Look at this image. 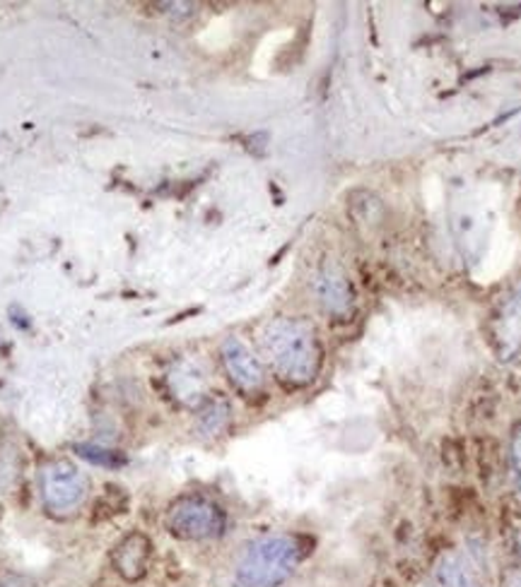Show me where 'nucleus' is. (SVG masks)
I'll return each mask as SVG.
<instances>
[{
	"label": "nucleus",
	"instance_id": "obj_6",
	"mask_svg": "<svg viewBox=\"0 0 521 587\" xmlns=\"http://www.w3.org/2000/svg\"><path fill=\"white\" fill-rule=\"evenodd\" d=\"M220 364L229 384L235 386L246 398H256L266 390V366L254 349L246 345L242 337L229 335L220 342Z\"/></svg>",
	"mask_w": 521,
	"mask_h": 587
},
{
	"label": "nucleus",
	"instance_id": "obj_14",
	"mask_svg": "<svg viewBox=\"0 0 521 587\" xmlns=\"http://www.w3.org/2000/svg\"><path fill=\"white\" fill-rule=\"evenodd\" d=\"M502 587H521V574H519V570H510V574L502 578Z\"/></svg>",
	"mask_w": 521,
	"mask_h": 587
},
{
	"label": "nucleus",
	"instance_id": "obj_7",
	"mask_svg": "<svg viewBox=\"0 0 521 587\" xmlns=\"http://www.w3.org/2000/svg\"><path fill=\"white\" fill-rule=\"evenodd\" d=\"M167 390L181 407L198 409L210 398V371L198 357H179L165 374Z\"/></svg>",
	"mask_w": 521,
	"mask_h": 587
},
{
	"label": "nucleus",
	"instance_id": "obj_4",
	"mask_svg": "<svg viewBox=\"0 0 521 587\" xmlns=\"http://www.w3.org/2000/svg\"><path fill=\"white\" fill-rule=\"evenodd\" d=\"M39 489L43 508L56 518H68L85 506L87 496H90V481L70 460H51L41 467Z\"/></svg>",
	"mask_w": 521,
	"mask_h": 587
},
{
	"label": "nucleus",
	"instance_id": "obj_13",
	"mask_svg": "<svg viewBox=\"0 0 521 587\" xmlns=\"http://www.w3.org/2000/svg\"><path fill=\"white\" fill-rule=\"evenodd\" d=\"M510 462H512V475L517 487L521 489V427L514 429L512 440H510Z\"/></svg>",
	"mask_w": 521,
	"mask_h": 587
},
{
	"label": "nucleus",
	"instance_id": "obj_15",
	"mask_svg": "<svg viewBox=\"0 0 521 587\" xmlns=\"http://www.w3.org/2000/svg\"><path fill=\"white\" fill-rule=\"evenodd\" d=\"M415 587H438V585H434L432 580H423V583H417Z\"/></svg>",
	"mask_w": 521,
	"mask_h": 587
},
{
	"label": "nucleus",
	"instance_id": "obj_12",
	"mask_svg": "<svg viewBox=\"0 0 521 587\" xmlns=\"http://www.w3.org/2000/svg\"><path fill=\"white\" fill-rule=\"evenodd\" d=\"M72 450H76V455H80L82 460L92 462V465H99V467L116 469V467H124V465H126V455H124V452L111 450V448H105V446L76 444V446H72Z\"/></svg>",
	"mask_w": 521,
	"mask_h": 587
},
{
	"label": "nucleus",
	"instance_id": "obj_3",
	"mask_svg": "<svg viewBox=\"0 0 521 587\" xmlns=\"http://www.w3.org/2000/svg\"><path fill=\"white\" fill-rule=\"evenodd\" d=\"M165 527L181 541H213L227 533V513L210 496L188 494L169 506Z\"/></svg>",
	"mask_w": 521,
	"mask_h": 587
},
{
	"label": "nucleus",
	"instance_id": "obj_11",
	"mask_svg": "<svg viewBox=\"0 0 521 587\" xmlns=\"http://www.w3.org/2000/svg\"><path fill=\"white\" fill-rule=\"evenodd\" d=\"M229 421H232V407L227 400L223 398H208L198 407V415H196V434L200 438H217L223 436L229 429Z\"/></svg>",
	"mask_w": 521,
	"mask_h": 587
},
{
	"label": "nucleus",
	"instance_id": "obj_1",
	"mask_svg": "<svg viewBox=\"0 0 521 587\" xmlns=\"http://www.w3.org/2000/svg\"><path fill=\"white\" fill-rule=\"evenodd\" d=\"M258 349L283 386L309 388L324 369V345L307 318L278 316L258 330Z\"/></svg>",
	"mask_w": 521,
	"mask_h": 587
},
{
	"label": "nucleus",
	"instance_id": "obj_10",
	"mask_svg": "<svg viewBox=\"0 0 521 587\" xmlns=\"http://www.w3.org/2000/svg\"><path fill=\"white\" fill-rule=\"evenodd\" d=\"M495 337L502 359H510L517 355V349L521 345V287L507 297L498 318Z\"/></svg>",
	"mask_w": 521,
	"mask_h": 587
},
{
	"label": "nucleus",
	"instance_id": "obj_2",
	"mask_svg": "<svg viewBox=\"0 0 521 587\" xmlns=\"http://www.w3.org/2000/svg\"><path fill=\"white\" fill-rule=\"evenodd\" d=\"M309 556V539L295 533H271L252 539L232 564L235 587H285Z\"/></svg>",
	"mask_w": 521,
	"mask_h": 587
},
{
	"label": "nucleus",
	"instance_id": "obj_8",
	"mask_svg": "<svg viewBox=\"0 0 521 587\" xmlns=\"http://www.w3.org/2000/svg\"><path fill=\"white\" fill-rule=\"evenodd\" d=\"M153 539L134 530L128 533L119 545L111 551V566L116 574H119L126 583H140L145 576L150 574V564H153Z\"/></svg>",
	"mask_w": 521,
	"mask_h": 587
},
{
	"label": "nucleus",
	"instance_id": "obj_9",
	"mask_svg": "<svg viewBox=\"0 0 521 587\" xmlns=\"http://www.w3.org/2000/svg\"><path fill=\"white\" fill-rule=\"evenodd\" d=\"M438 587H483L475 576V568L469 556L456 549H446L432 564V578Z\"/></svg>",
	"mask_w": 521,
	"mask_h": 587
},
{
	"label": "nucleus",
	"instance_id": "obj_5",
	"mask_svg": "<svg viewBox=\"0 0 521 587\" xmlns=\"http://www.w3.org/2000/svg\"><path fill=\"white\" fill-rule=\"evenodd\" d=\"M312 297L333 320H345L355 308V289L351 277L336 260H322L312 275Z\"/></svg>",
	"mask_w": 521,
	"mask_h": 587
}]
</instances>
